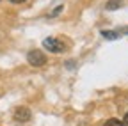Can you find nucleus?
Masks as SVG:
<instances>
[{"label": "nucleus", "mask_w": 128, "mask_h": 126, "mask_svg": "<svg viewBox=\"0 0 128 126\" xmlns=\"http://www.w3.org/2000/svg\"><path fill=\"white\" fill-rule=\"evenodd\" d=\"M43 46H44L48 52H52V53H62L64 50H66L64 43L59 41V39H55V37H46L43 41Z\"/></svg>", "instance_id": "obj_1"}, {"label": "nucleus", "mask_w": 128, "mask_h": 126, "mask_svg": "<svg viewBox=\"0 0 128 126\" xmlns=\"http://www.w3.org/2000/svg\"><path fill=\"white\" fill-rule=\"evenodd\" d=\"M27 62H28L30 66L39 68V66H43L44 62H46V55L41 50H32V52L27 53Z\"/></svg>", "instance_id": "obj_2"}, {"label": "nucleus", "mask_w": 128, "mask_h": 126, "mask_svg": "<svg viewBox=\"0 0 128 126\" xmlns=\"http://www.w3.org/2000/svg\"><path fill=\"white\" fill-rule=\"evenodd\" d=\"M12 119L16 121V123H28L30 119H32V114H30V110L27 108V107H18L12 112Z\"/></svg>", "instance_id": "obj_3"}, {"label": "nucleus", "mask_w": 128, "mask_h": 126, "mask_svg": "<svg viewBox=\"0 0 128 126\" xmlns=\"http://www.w3.org/2000/svg\"><path fill=\"white\" fill-rule=\"evenodd\" d=\"M123 5V0H108V2L105 4V9H108V11H116V9H119Z\"/></svg>", "instance_id": "obj_4"}, {"label": "nucleus", "mask_w": 128, "mask_h": 126, "mask_svg": "<svg viewBox=\"0 0 128 126\" xmlns=\"http://www.w3.org/2000/svg\"><path fill=\"white\" fill-rule=\"evenodd\" d=\"M105 126H123V121L118 119V117H110V119L105 123Z\"/></svg>", "instance_id": "obj_5"}, {"label": "nucleus", "mask_w": 128, "mask_h": 126, "mask_svg": "<svg viewBox=\"0 0 128 126\" xmlns=\"http://www.w3.org/2000/svg\"><path fill=\"white\" fill-rule=\"evenodd\" d=\"M103 37L105 39H118L119 37V34H116V32H112V30H103Z\"/></svg>", "instance_id": "obj_6"}, {"label": "nucleus", "mask_w": 128, "mask_h": 126, "mask_svg": "<svg viewBox=\"0 0 128 126\" xmlns=\"http://www.w3.org/2000/svg\"><path fill=\"white\" fill-rule=\"evenodd\" d=\"M121 121H123V126H128V112L124 114V117H123Z\"/></svg>", "instance_id": "obj_7"}, {"label": "nucleus", "mask_w": 128, "mask_h": 126, "mask_svg": "<svg viewBox=\"0 0 128 126\" xmlns=\"http://www.w3.org/2000/svg\"><path fill=\"white\" fill-rule=\"evenodd\" d=\"M9 2H12V4H23L25 0H9Z\"/></svg>", "instance_id": "obj_8"}]
</instances>
